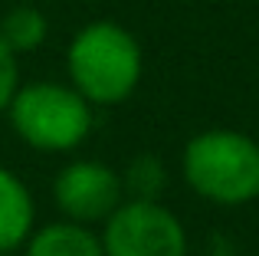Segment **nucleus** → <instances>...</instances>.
I'll use <instances>...</instances> for the list:
<instances>
[{
    "label": "nucleus",
    "instance_id": "nucleus-11",
    "mask_svg": "<svg viewBox=\"0 0 259 256\" xmlns=\"http://www.w3.org/2000/svg\"><path fill=\"white\" fill-rule=\"evenodd\" d=\"M0 256H7V253H0Z\"/></svg>",
    "mask_w": 259,
    "mask_h": 256
},
{
    "label": "nucleus",
    "instance_id": "nucleus-9",
    "mask_svg": "<svg viewBox=\"0 0 259 256\" xmlns=\"http://www.w3.org/2000/svg\"><path fill=\"white\" fill-rule=\"evenodd\" d=\"M164 184H167V171H164V164H161V158H154V154H138V158H132L125 178H121V187L138 200H158L161 191H164Z\"/></svg>",
    "mask_w": 259,
    "mask_h": 256
},
{
    "label": "nucleus",
    "instance_id": "nucleus-7",
    "mask_svg": "<svg viewBox=\"0 0 259 256\" xmlns=\"http://www.w3.org/2000/svg\"><path fill=\"white\" fill-rule=\"evenodd\" d=\"M26 256H105V250L85 224L59 220L26 237Z\"/></svg>",
    "mask_w": 259,
    "mask_h": 256
},
{
    "label": "nucleus",
    "instance_id": "nucleus-4",
    "mask_svg": "<svg viewBox=\"0 0 259 256\" xmlns=\"http://www.w3.org/2000/svg\"><path fill=\"white\" fill-rule=\"evenodd\" d=\"M105 256H187V230L158 200H121L105 217Z\"/></svg>",
    "mask_w": 259,
    "mask_h": 256
},
{
    "label": "nucleus",
    "instance_id": "nucleus-6",
    "mask_svg": "<svg viewBox=\"0 0 259 256\" xmlns=\"http://www.w3.org/2000/svg\"><path fill=\"white\" fill-rule=\"evenodd\" d=\"M33 217L36 207H33L30 187L13 171L0 167V253H10L20 243H26V237L33 233Z\"/></svg>",
    "mask_w": 259,
    "mask_h": 256
},
{
    "label": "nucleus",
    "instance_id": "nucleus-5",
    "mask_svg": "<svg viewBox=\"0 0 259 256\" xmlns=\"http://www.w3.org/2000/svg\"><path fill=\"white\" fill-rule=\"evenodd\" d=\"M121 178L102 161H72L59 171L56 184H53V197H56L59 210L66 220L76 224H95L105 220L115 207L121 204Z\"/></svg>",
    "mask_w": 259,
    "mask_h": 256
},
{
    "label": "nucleus",
    "instance_id": "nucleus-1",
    "mask_svg": "<svg viewBox=\"0 0 259 256\" xmlns=\"http://www.w3.org/2000/svg\"><path fill=\"white\" fill-rule=\"evenodd\" d=\"M184 178L210 204H249L259 197V141L230 128L194 135L184 148Z\"/></svg>",
    "mask_w": 259,
    "mask_h": 256
},
{
    "label": "nucleus",
    "instance_id": "nucleus-10",
    "mask_svg": "<svg viewBox=\"0 0 259 256\" xmlns=\"http://www.w3.org/2000/svg\"><path fill=\"white\" fill-rule=\"evenodd\" d=\"M20 89V69H17V53L0 39V112L10 109L13 96Z\"/></svg>",
    "mask_w": 259,
    "mask_h": 256
},
{
    "label": "nucleus",
    "instance_id": "nucleus-8",
    "mask_svg": "<svg viewBox=\"0 0 259 256\" xmlns=\"http://www.w3.org/2000/svg\"><path fill=\"white\" fill-rule=\"evenodd\" d=\"M0 39L13 53H33L46 39V17L36 7H13L0 23Z\"/></svg>",
    "mask_w": 259,
    "mask_h": 256
},
{
    "label": "nucleus",
    "instance_id": "nucleus-3",
    "mask_svg": "<svg viewBox=\"0 0 259 256\" xmlns=\"http://www.w3.org/2000/svg\"><path fill=\"white\" fill-rule=\"evenodd\" d=\"M7 112L13 132L36 151H72L92 132V102L76 86H20Z\"/></svg>",
    "mask_w": 259,
    "mask_h": 256
},
{
    "label": "nucleus",
    "instance_id": "nucleus-2",
    "mask_svg": "<svg viewBox=\"0 0 259 256\" xmlns=\"http://www.w3.org/2000/svg\"><path fill=\"white\" fill-rule=\"evenodd\" d=\"M66 69L92 105L125 102L141 79V50L125 26L112 20L89 23L76 33L66 53Z\"/></svg>",
    "mask_w": 259,
    "mask_h": 256
}]
</instances>
